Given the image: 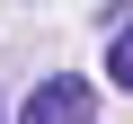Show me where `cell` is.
Returning a JSON list of instances; mask_svg holds the SVG:
<instances>
[{"instance_id": "obj_2", "label": "cell", "mask_w": 133, "mask_h": 124, "mask_svg": "<svg viewBox=\"0 0 133 124\" xmlns=\"http://www.w3.org/2000/svg\"><path fill=\"white\" fill-rule=\"evenodd\" d=\"M107 80L133 89V27H124V18H115V44H107Z\"/></svg>"}, {"instance_id": "obj_1", "label": "cell", "mask_w": 133, "mask_h": 124, "mask_svg": "<svg viewBox=\"0 0 133 124\" xmlns=\"http://www.w3.org/2000/svg\"><path fill=\"white\" fill-rule=\"evenodd\" d=\"M53 115H98V89H89V80H71V71L36 80V89H27V124H53Z\"/></svg>"}]
</instances>
